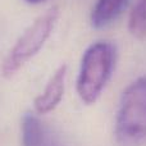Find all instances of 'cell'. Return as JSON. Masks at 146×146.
<instances>
[{
  "label": "cell",
  "instance_id": "cell-5",
  "mask_svg": "<svg viewBox=\"0 0 146 146\" xmlns=\"http://www.w3.org/2000/svg\"><path fill=\"white\" fill-rule=\"evenodd\" d=\"M129 0H98L90 15L94 28H104L113 23L127 8Z\"/></svg>",
  "mask_w": 146,
  "mask_h": 146
},
{
  "label": "cell",
  "instance_id": "cell-4",
  "mask_svg": "<svg viewBox=\"0 0 146 146\" xmlns=\"http://www.w3.org/2000/svg\"><path fill=\"white\" fill-rule=\"evenodd\" d=\"M66 77H67V66L62 64L54 72V74L51 76L45 90L33 101L35 110L38 114H48L50 111H53L59 105V103L62 101L64 95Z\"/></svg>",
  "mask_w": 146,
  "mask_h": 146
},
{
  "label": "cell",
  "instance_id": "cell-7",
  "mask_svg": "<svg viewBox=\"0 0 146 146\" xmlns=\"http://www.w3.org/2000/svg\"><path fill=\"white\" fill-rule=\"evenodd\" d=\"M128 31L135 38L146 37V0H136L128 18Z\"/></svg>",
  "mask_w": 146,
  "mask_h": 146
},
{
  "label": "cell",
  "instance_id": "cell-1",
  "mask_svg": "<svg viewBox=\"0 0 146 146\" xmlns=\"http://www.w3.org/2000/svg\"><path fill=\"white\" fill-rule=\"evenodd\" d=\"M115 58V46L109 41H98L83 53L77 78V94L86 105L95 104L100 98L111 77Z\"/></svg>",
  "mask_w": 146,
  "mask_h": 146
},
{
  "label": "cell",
  "instance_id": "cell-8",
  "mask_svg": "<svg viewBox=\"0 0 146 146\" xmlns=\"http://www.w3.org/2000/svg\"><path fill=\"white\" fill-rule=\"evenodd\" d=\"M25 1H27V3H30V4H38V3H41V1H44V0H25Z\"/></svg>",
  "mask_w": 146,
  "mask_h": 146
},
{
  "label": "cell",
  "instance_id": "cell-3",
  "mask_svg": "<svg viewBox=\"0 0 146 146\" xmlns=\"http://www.w3.org/2000/svg\"><path fill=\"white\" fill-rule=\"evenodd\" d=\"M115 136L122 144L146 137V77L137 78L124 90L115 119Z\"/></svg>",
  "mask_w": 146,
  "mask_h": 146
},
{
  "label": "cell",
  "instance_id": "cell-6",
  "mask_svg": "<svg viewBox=\"0 0 146 146\" xmlns=\"http://www.w3.org/2000/svg\"><path fill=\"white\" fill-rule=\"evenodd\" d=\"M22 146H45L46 132L40 118L33 113H25L21 121Z\"/></svg>",
  "mask_w": 146,
  "mask_h": 146
},
{
  "label": "cell",
  "instance_id": "cell-2",
  "mask_svg": "<svg viewBox=\"0 0 146 146\" xmlns=\"http://www.w3.org/2000/svg\"><path fill=\"white\" fill-rule=\"evenodd\" d=\"M60 10L56 5L49 8L41 14L25 32L21 35L1 64V74L10 78L15 74L28 60L33 58L42 49L51 36L58 22Z\"/></svg>",
  "mask_w": 146,
  "mask_h": 146
}]
</instances>
